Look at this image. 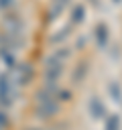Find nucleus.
<instances>
[{
    "mask_svg": "<svg viewBox=\"0 0 122 130\" xmlns=\"http://www.w3.org/2000/svg\"><path fill=\"white\" fill-rule=\"evenodd\" d=\"M14 95H16V83H14L12 75L2 73L0 75V106L8 108L14 102Z\"/></svg>",
    "mask_w": 122,
    "mask_h": 130,
    "instance_id": "nucleus-1",
    "label": "nucleus"
},
{
    "mask_svg": "<svg viewBox=\"0 0 122 130\" xmlns=\"http://www.w3.org/2000/svg\"><path fill=\"white\" fill-rule=\"evenodd\" d=\"M12 79L16 85H28L35 77V69L30 63H16V67L12 69Z\"/></svg>",
    "mask_w": 122,
    "mask_h": 130,
    "instance_id": "nucleus-2",
    "label": "nucleus"
},
{
    "mask_svg": "<svg viewBox=\"0 0 122 130\" xmlns=\"http://www.w3.org/2000/svg\"><path fill=\"white\" fill-rule=\"evenodd\" d=\"M57 112H59V100L35 104V118H39V120H49V118H53Z\"/></svg>",
    "mask_w": 122,
    "mask_h": 130,
    "instance_id": "nucleus-3",
    "label": "nucleus"
},
{
    "mask_svg": "<svg viewBox=\"0 0 122 130\" xmlns=\"http://www.w3.org/2000/svg\"><path fill=\"white\" fill-rule=\"evenodd\" d=\"M2 26H4V32H12V35H22V18L14 12H6L4 18H2Z\"/></svg>",
    "mask_w": 122,
    "mask_h": 130,
    "instance_id": "nucleus-4",
    "label": "nucleus"
},
{
    "mask_svg": "<svg viewBox=\"0 0 122 130\" xmlns=\"http://www.w3.org/2000/svg\"><path fill=\"white\" fill-rule=\"evenodd\" d=\"M92 37H94L96 47H98L100 51H104V49L108 47V41H110V30H108V24H106V22H98V24L94 26Z\"/></svg>",
    "mask_w": 122,
    "mask_h": 130,
    "instance_id": "nucleus-5",
    "label": "nucleus"
},
{
    "mask_svg": "<svg viewBox=\"0 0 122 130\" xmlns=\"http://www.w3.org/2000/svg\"><path fill=\"white\" fill-rule=\"evenodd\" d=\"M87 112L92 114L94 120H100V118L106 116V106H104V102H102L98 95H92V98L87 100Z\"/></svg>",
    "mask_w": 122,
    "mask_h": 130,
    "instance_id": "nucleus-6",
    "label": "nucleus"
},
{
    "mask_svg": "<svg viewBox=\"0 0 122 130\" xmlns=\"http://www.w3.org/2000/svg\"><path fill=\"white\" fill-rule=\"evenodd\" d=\"M83 20H85V6H83V4H73L69 24H71V26H77V24H81Z\"/></svg>",
    "mask_w": 122,
    "mask_h": 130,
    "instance_id": "nucleus-7",
    "label": "nucleus"
},
{
    "mask_svg": "<svg viewBox=\"0 0 122 130\" xmlns=\"http://www.w3.org/2000/svg\"><path fill=\"white\" fill-rule=\"evenodd\" d=\"M87 71H89V65H87V61H79V63L73 67V73H71V81H73V83H81Z\"/></svg>",
    "mask_w": 122,
    "mask_h": 130,
    "instance_id": "nucleus-8",
    "label": "nucleus"
},
{
    "mask_svg": "<svg viewBox=\"0 0 122 130\" xmlns=\"http://www.w3.org/2000/svg\"><path fill=\"white\" fill-rule=\"evenodd\" d=\"M67 4H69V0H51V8H49V18H47V20H49V22L55 20V18L65 10Z\"/></svg>",
    "mask_w": 122,
    "mask_h": 130,
    "instance_id": "nucleus-9",
    "label": "nucleus"
},
{
    "mask_svg": "<svg viewBox=\"0 0 122 130\" xmlns=\"http://www.w3.org/2000/svg\"><path fill=\"white\" fill-rule=\"evenodd\" d=\"M0 59L4 61V65L12 71L16 67V57H14V51L12 49H0Z\"/></svg>",
    "mask_w": 122,
    "mask_h": 130,
    "instance_id": "nucleus-10",
    "label": "nucleus"
},
{
    "mask_svg": "<svg viewBox=\"0 0 122 130\" xmlns=\"http://www.w3.org/2000/svg\"><path fill=\"white\" fill-rule=\"evenodd\" d=\"M71 28H73V26H71V24H67V26L59 28L55 35H51V39H49V41H51V45H55V43H57V45H59V43H63V41H65V39L71 35V32H69Z\"/></svg>",
    "mask_w": 122,
    "mask_h": 130,
    "instance_id": "nucleus-11",
    "label": "nucleus"
},
{
    "mask_svg": "<svg viewBox=\"0 0 122 130\" xmlns=\"http://www.w3.org/2000/svg\"><path fill=\"white\" fill-rule=\"evenodd\" d=\"M104 130H120V118H118L116 114L106 116V120H104Z\"/></svg>",
    "mask_w": 122,
    "mask_h": 130,
    "instance_id": "nucleus-12",
    "label": "nucleus"
},
{
    "mask_svg": "<svg viewBox=\"0 0 122 130\" xmlns=\"http://www.w3.org/2000/svg\"><path fill=\"white\" fill-rule=\"evenodd\" d=\"M108 93H110L116 102H120V98H122V89H120V85H118L116 81H112V83L108 85Z\"/></svg>",
    "mask_w": 122,
    "mask_h": 130,
    "instance_id": "nucleus-13",
    "label": "nucleus"
},
{
    "mask_svg": "<svg viewBox=\"0 0 122 130\" xmlns=\"http://www.w3.org/2000/svg\"><path fill=\"white\" fill-rule=\"evenodd\" d=\"M69 53H71V51H69L67 47H59V49H55V51H53V55H55L57 59H61V61H65V59L69 57Z\"/></svg>",
    "mask_w": 122,
    "mask_h": 130,
    "instance_id": "nucleus-14",
    "label": "nucleus"
},
{
    "mask_svg": "<svg viewBox=\"0 0 122 130\" xmlns=\"http://www.w3.org/2000/svg\"><path fill=\"white\" fill-rule=\"evenodd\" d=\"M57 100H59V102H69V100H71V91L59 87V91H57Z\"/></svg>",
    "mask_w": 122,
    "mask_h": 130,
    "instance_id": "nucleus-15",
    "label": "nucleus"
},
{
    "mask_svg": "<svg viewBox=\"0 0 122 130\" xmlns=\"http://www.w3.org/2000/svg\"><path fill=\"white\" fill-rule=\"evenodd\" d=\"M14 4H16V0H0V12H8Z\"/></svg>",
    "mask_w": 122,
    "mask_h": 130,
    "instance_id": "nucleus-16",
    "label": "nucleus"
},
{
    "mask_svg": "<svg viewBox=\"0 0 122 130\" xmlns=\"http://www.w3.org/2000/svg\"><path fill=\"white\" fill-rule=\"evenodd\" d=\"M8 124H10V120H8V114H4V112L0 110V130H4Z\"/></svg>",
    "mask_w": 122,
    "mask_h": 130,
    "instance_id": "nucleus-17",
    "label": "nucleus"
},
{
    "mask_svg": "<svg viewBox=\"0 0 122 130\" xmlns=\"http://www.w3.org/2000/svg\"><path fill=\"white\" fill-rule=\"evenodd\" d=\"M24 130H41V128H24Z\"/></svg>",
    "mask_w": 122,
    "mask_h": 130,
    "instance_id": "nucleus-18",
    "label": "nucleus"
},
{
    "mask_svg": "<svg viewBox=\"0 0 122 130\" xmlns=\"http://www.w3.org/2000/svg\"><path fill=\"white\" fill-rule=\"evenodd\" d=\"M114 2H120V0H114Z\"/></svg>",
    "mask_w": 122,
    "mask_h": 130,
    "instance_id": "nucleus-19",
    "label": "nucleus"
}]
</instances>
